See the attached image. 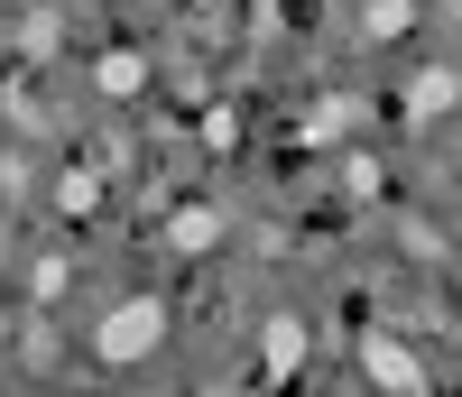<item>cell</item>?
<instances>
[{
	"label": "cell",
	"instance_id": "6da1fadb",
	"mask_svg": "<svg viewBox=\"0 0 462 397\" xmlns=\"http://www.w3.org/2000/svg\"><path fill=\"white\" fill-rule=\"evenodd\" d=\"M158 342H167V305H158V296H121V305L93 324V361L130 370V361H148Z\"/></svg>",
	"mask_w": 462,
	"mask_h": 397
},
{
	"label": "cell",
	"instance_id": "7a4b0ae2",
	"mask_svg": "<svg viewBox=\"0 0 462 397\" xmlns=\"http://www.w3.org/2000/svg\"><path fill=\"white\" fill-rule=\"evenodd\" d=\"M361 379H379V388H398V397H416V388H426V361H416V351L398 342V333H361Z\"/></svg>",
	"mask_w": 462,
	"mask_h": 397
},
{
	"label": "cell",
	"instance_id": "3957f363",
	"mask_svg": "<svg viewBox=\"0 0 462 397\" xmlns=\"http://www.w3.org/2000/svg\"><path fill=\"white\" fill-rule=\"evenodd\" d=\"M305 351H315L305 314H268V333H259V370H268V379H287V370H305Z\"/></svg>",
	"mask_w": 462,
	"mask_h": 397
},
{
	"label": "cell",
	"instance_id": "277c9868",
	"mask_svg": "<svg viewBox=\"0 0 462 397\" xmlns=\"http://www.w3.org/2000/svg\"><path fill=\"white\" fill-rule=\"evenodd\" d=\"M213 241H222V204H176V213H167V250L204 259Z\"/></svg>",
	"mask_w": 462,
	"mask_h": 397
},
{
	"label": "cell",
	"instance_id": "5b68a950",
	"mask_svg": "<svg viewBox=\"0 0 462 397\" xmlns=\"http://www.w3.org/2000/svg\"><path fill=\"white\" fill-rule=\"evenodd\" d=\"M453 102H462V74H453V65H426V74L407 84V121H435V111H453Z\"/></svg>",
	"mask_w": 462,
	"mask_h": 397
},
{
	"label": "cell",
	"instance_id": "8992f818",
	"mask_svg": "<svg viewBox=\"0 0 462 397\" xmlns=\"http://www.w3.org/2000/svg\"><path fill=\"white\" fill-rule=\"evenodd\" d=\"M93 84H102L111 102H130V93H148V56H139V47H111V56L93 65Z\"/></svg>",
	"mask_w": 462,
	"mask_h": 397
},
{
	"label": "cell",
	"instance_id": "52a82bcc",
	"mask_svg": "<svg viewBox=\"0 0 462 397\" xmlns=\"http://www.w3.org/2000/svg\"><path fill=\"white\" fill-rule=\"evenodd\" d=\"M361 28L379 37V47H389V37H407V28H416V10H407V0H370V10H361Z\"/></svg>",
	"mask_w": 462,
	"mask_h": 397
},
{
	"label": "cell",
	"instance_id": "ba28073f",
	"mask_svg": "<svg viewBox=\"0 0 462 397\" xmlns=\"http://www.w3.org/2000/svg\"><path fill=\"white\" fill-rule=\"evenodd\" d=\"M93 204H102L93 176H65V185H56V213H93Z\"/></svg>",
	"mask_w": 462,
	"mask_h": 397
}]
</instances>
